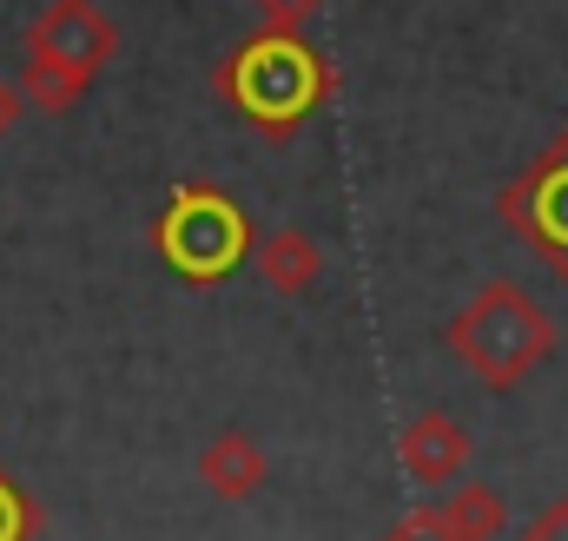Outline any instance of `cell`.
Segmentation results:
<instances>
[{
	"mask_svg": "<svg viewBox=\"0 0 568 541\" xmlns=\"http://www.w3.org/2000/svg\"><path fill=\"white\" fill-rule=\"evenodd\" d=\"M265 476H272V462H265L258 436H245V429H219V436L199 449V482H205L219 502H252V496L265 489Z\"/></svg>",
	"mask_w": 568,
	"mask_h": 541,
	"instance_id": "cell-7",
	"label": "cell"
},
{
	"mask_svg": "<svg viewBox=\"0 0 568 541\" xmlns=\"http://www.w3.org/2000/svg\"><path fill=\"white\" fill-rule=\"evenodd\" d=\"M20 113H27V93H20V80H13V86L0 80V139H13V126H20Z\"/></svg>",
	"mask_w": 568,
	"mask_h": 541,
	"instance_id": "cell-15",
	"label": "cell"
},
{
	"mask_svg": "<svg viewBox=\"0 0 568 541\" xmlns=\"http://www.w3.org/2000/svg\"><path fill=\"white\" fill-rule=\"evenodd\" d=\"M429 509H436V522L456 541H496L509 529V502H503V489H489V482H449L443 502H429Z\"/></svg>",
	"mask_w": 568,
	"mask_h": 541,
	"instance_id": "cell-8",
	"label": "cell"
},
{
	"mask_svg": "<svg viewBox=\"0 0 568 541\" xmlns=\"http://www.w3.org/2000/svg\"><path fill=\"white\" fill-rule=\"evenodd\" d=\"M449 350L483 390H516L529 384L549 350H556V317L509 277H489L456 317H449Z\"/></svg>",
	"mask_w": 568,
	"mask_h": 541,
	"instance_id": "cell-1",
	"label": "cell"
},
{
	"mask_svg": "<svg viewBox=\"0 0 568 541\" xmlns=\"http://www.w3.org/2000/svg\"><path fill=\"white\" fill-rule=\"evenodd\" d=\"M384 541H456V535L436 522V509H417V516H404V522H397Z\"/></svg>",
	"mask_w": 568,
	"mask_h": 541,
	"instance_id": "cell-13",
	"label": "cell"
},
{
	"mask_svg": "<svg viewBox=\"0 0 568 541\" xmlns=\"http://www.w3.org/2000/svg\"><path fill=\"white\" fill-rule=\"evenodd\" d=\"M219 86H225V100H232L245 120H258V126H272V133H291V126L324 100L331 67H324L297 33H265V40H252V47H239V53L225 60Z\"/></svg>",
	"mask_w": 568,
	"mask_h": 541,
	"instance_id": "cell-2",
	"label": "cell"
},
{
	"mask_svg": "<svg viewBox=\"0 0 568 541\" xmlns=\"http://www.w3.org/2000/svg\"><path fill=\"white\" fill-rule=\"evenodd\" d=\"M397 456H404V476H410L417 489H449V482H463V469H469V429H463L449 409H424V416L404 422Z\"/></svg>",
	"mask_w": 568,
	"mask_h": 541,
	"instance_id": "cell-6",
	"label": "cell"
},
{
	"mask_svg": "<svg viewBox=\"0 0 568 541\" xmlns=\"http://www.w3.org/2000/svg\"><path fill=\"white\" fill-rule=\"evenodd\" d=\"M258 277H265L278 297H311V284L324 277V252H317V238L297 232V225L272 232V238L258 245Z\"/></svg>",
	"mask_w": 568,
	"mask_h": 541,
	"instance_id": "cell-9",
	"label": "cell"
},
{
	"mask_svg": "<svg viewBox=\"0 0 568 541\" xmlns=\"http://www.w3.org/2000/svg\"><path fill=\"white\" fill-rule=\"evenodd\" d=\"M516 541H568V496L562 502H549V509H536L529 522H523V535Z\"/></svg>",
	"mask_w": 568,
	"mask_h": 541,
	"instance_id": "cell-12",
	"label": "cell"
},
{
	"mask_svg": "<svg viewBox=\"0 0 568 541\" xmlns=\"http://www.w3.org/2000/svg\"><path fill=\"white\" fill-rule=\"evenodd\" d=\"M27 529H33V516H27L20 489H7V482H0V541H20Z\"/></svg>",
	"mask_w": 568,
	"mask_h": 541,
	"instance_id": "cell-14",
	"label": "cell"
},
{
	"mask_svg": "<svg viewBox=\"0 0 568 541\" xmlns=\"http://www.w3.org/2000/svg\"><path fill=\"white\" fill-rule=\"evenodd\" d=\"M27 53L60 60V67H80V73L100 80V67H113V53H120V20L100 13L93 0H53V7L33 13Z\"/></svg>",
	"mask_w": 568,
	"mask_h": 541,
	"instance_id": "cell-5",
	"label": "cell"
},
{
	"mask_svg": "<svg viewBox=\"0 0 568 541\" xmlns=\"http://www.w3.org/2000/svg\"><path fill=\"white\" fill-rule=\"evenodd\" d=\"M503 218L523 232V245L568 284V133H556L523 178L503 192Z\"/></svg>",
	"mask_w": 568,
	"mask_h": 541,
	"instance_id": "cell-4",
	"label": "cell"
},
{
	"mask_svg": "<svg viewBox=\"0 0 568 541\" xmlns=\"http://www.w3.org/2000/svg\"><path fill=\"white\" fill-rule=\"evenodd\" d=\"M87 86H93V73H80V67H60V60H40V53H27V73H20L27 113H47V120H60V113H73V106L87 100Z\"/></svg>",
	"mask_w": 568,
	"mask_h": 541,
	"instance_id": "cell-10",
	"label": "cell"
},
{
	"mask_svg": "<svg viewBox=\"0 0 568 541\" xmlns=\"http://www.w3.org/2000/svg\"><path fill=\"white\" fill-rule=\"evenodd\" d=\"M324 13V0H258V27L265 33H304Z\"/></svg>",
	"mask_w": 568,
	"mask_h": 541,
	"instance_id": "cell-11",
	"label": "cell"
},
{
	"mask_svg": "<svg viewBox=\"0 0 568 541\" xmlns=\"http://www.w3.org/2000/svg\"><path fill=\"white\" fill-rule=\"evenodd\" d=\"M159 252L172 258L179 277L212 284V277H225V270L245 258V218H239V205H225L219 192L185 185V192L172 198V212L159 218Z\"/></svg>",
	"mask_w": 568,
	"mask_h": 541,
	"instance_id": "cell-3",
	"label": "cell"
}]
</instances>
